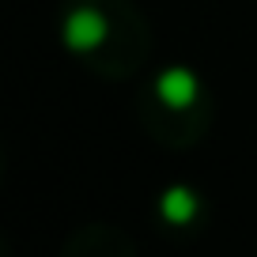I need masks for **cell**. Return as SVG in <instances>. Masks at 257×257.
I'll use <instances>...</instances> for the list:
<instances>
[{"label": "cell", "mask_w": 257, "mask_h": 257, "mask_svg": "<svg viewBox=\"0 0 257 257\" xmlns=\"http://www.w3.org/2000/svg\"><path fill=\"white\" fill-rule=\"evenodd\" d=\"M61 42L102 80H125L152 53V27L133 0H64Z\"/></svg>", "instance_id": "6da1fadb"}, {"label": "cell", "mask_w": 257, "mask_h": 257, "mask_svg": "<svg viewBox=\"0 0 257 257\" xmlns=\"http://www.w3.org/2000/svg\"><path fill=\"white\" fill-rule=\"evenodd\" d=\"M140 121L155 144L189 148L212 125V95L189 68H163L140 91Z\"/></svg>", "instance_id": "7a4b0ae2"}, {"label": "cell", "mask_w": 257, "mask_h": 257, "mask_svg": "<svg viewBox=\"0 0 257 257\" xmlns=\"http://www.w3.org/2000/svg\"><path fill=\"white\" fill-rule=\"evenodd\" d=\"M201 197L189 189V185H170L159 201V219L167 227H193L201 219Z\"/></svg>", "instance_id": "3957f363"}]
</instances>
